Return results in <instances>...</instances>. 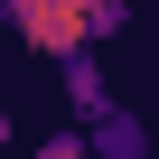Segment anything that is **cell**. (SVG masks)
Masks as SVG:
<instances>
[{
    "label": "cell",
    "instance_id": "277c9868",
    "mask_svg": "<svg viewBox=\"0 0 159 159\" xmlns=\"http://www.w3.org/2000/svg\"><path fill=\"white\" fill-rule=\"evenodd\" d=\"M28 159H94V140H84V122H66V131L28 140Z\"/></svg>",
    "mask_w": 159,
    "mask_h": 159
},
{
    "label": "cell",
    "instance_id": "3957f363",
    "mask_svg": "<svg viewBox=\"0 0 159 159\" xmlns=\"http://www.w3.org/2000/svg\"><path fill=\"white\" fill-rule=\"evenodd\" d=\"M84 140H94V159H150V122H140L131 103H103V112L84 122Z\"/></svg>",
    "mask_w": 159,
    "mask_h": 159
},
{
    "label": "cell",
    "instance_id": "7a4b0ae2",
    "mask_svg": "<svg viewBox=\"0 0 159 159\" xmlns=\"http://www.w3.org/2000/svg\"><path fill=\"white\" fill-rule=\"evenodd\" d=\"M56 94H66V122H94L112 103V75H103V47H66L56 56Z\"/></svg>",
    "mask_w": 159,
    "mask_h": 159
},
{
    "label": "cell",
    "instance_id": "5b68a950",
    "mask_svg": "<svg viewBox=\"0 0 159 159\" xmlns=\"http://www.w3.org/2000/svg\"><path fill=\"white\" fill-rule=\"evenodd\" d=\"M10 140H19V122H10V103H0V150H10Z\"/></svg>",
    "mask_w": 159,
    "mask_h": 159
},
{
    "label": "cell",
    "instance_id": "6da1fadb",
    "mask_svg": "<svg viewBox=\"0 0 159 159\" xmlns=\"http://www.w3.org/2000/svg\"><path fill=\"white\" fill-rule=\"evenodd\" d=\"M0 19L19 28V47H38L56 66L66 47H112V38H131V0H0Z\"/></svg>",
    "mask_w": 159,
    "mask_h": 159
}]
</instances>
